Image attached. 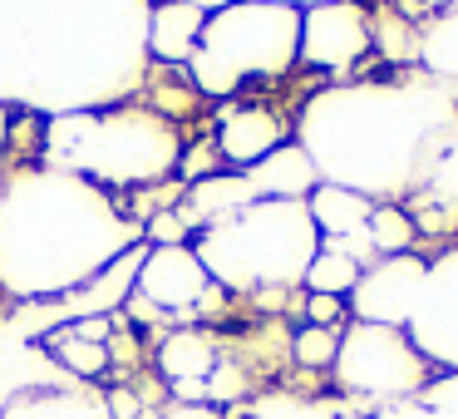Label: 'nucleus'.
<instances>
[{
	"mask_svg": "<svg viewBox=\"0 0 458 419\" xmlns=\"http://www.w3.org/2000/svg\"><path fill=\"white\" fill-rule=\"evenodd\" d=\"M296 139V114L276 109L261 99H227L212 109V143H217L222 163L232 173L257 168L267 153H276L281 143Z\"/></svg>",
	"mask_w": 458,
	"mask_h": 419,
	"instance_id": "nucleus-9",
	"label": "nucleus"
},
{
	"mask_svg": "<svg viewBox=\"0 0 458 419\" xmlns=\"http://www.w3.org/2000/svg\"><path fill=\"white\" fill-rule=\"evenodd\" d=\"M188 5H198L202 15H217V11H227L232 0H188Z\"/></svg>",
	"mask_w": 458,
	"mask_h": 419,
	"instance_id": "nucleus-26",
	"label": "nucleus"
},
{
	"mask_svg": "<svg viewBox=\"0 0 458 419\" xmlns=\"http://www.w3.org/2000/svg\"><path fill=\"white\" fill-rule=\"evenodd\" d=\"M428 257L419 252H404V257H379L360 271L355 291L345 296L350 321H369V326H404L409 311H414V296L424 286Z\"/></svg>",
	"mask_w": 458,
	"mask_h": 419,
	"instance_id": "nucleus-10",
	"label": "nucleus"
},
{
	"mask_svg": "<svg viewBox=\"0 0 458 419\" xmlns=\"http://www.w3.org/2000/svg\"><path fill=\"white\" fill-rule=\"evenodd\" d=\"M271 5H291V11H310V5H326V0H271Z\"/></svg>",
	"mask_w": 458,
	"mask_h": 419,
	"instance_id": "nucleus-28",
	"label": "nucleus"
},
{
	"mask_svg": "<svg viewBox=\"0 0 458 419\" xmlns=\"http://www.w3.org/2000/svg\"><path fill=\"white\" fill-rule=\"evenodd\" d=\"M404 330L434 370H458V242L428 257Z\"/></svg>",
	"mask_w": 458,
	"mask_h": 419,
	"instance_id": "nucleus-8",
	"label": "nucleus"
},
{
	"mask_svg": "<svg viewBox=\"0 0 458 419\" xmlns=\"http://www.w3.org/2000/svg\"><path fill=\"white\" fill-rule=\"evenodd\" d=\"M212 173H227V163H222L212 133H202L198 143H182V158H178V183H182V188H188V183L212 178Z\"/></svg>",
	"mask_w": 458,
	"mask_h": 419,
	"instance_id": "nucleus-22",
	"label": "nucleus"
},
{
	"mask_svg": "<svg viewBox=\"0 0 458 419\" xmlns=\"http://www.w3.org/2000/svg\"><path fill=\"white\" fill-rule=\"evenodd\" d=\"M109 336H114V316H74V321H60V326L40 340V350L60 370H70L74 380L94 385V380H104L114 370Z\"/></svg>",
	"mask_w": 458,
	"mask_h": 419,
	"instance_id": "nucleus-12",
	"label": "nucleus"
},
{
	"mask_svg": "<svg viewBox=\"0 0 458 419\" xmlns=\"http://www.w3.org/2000/svg\"><path fill=\"white\" fill-rule=\"evenodd\" d=\"M301 55V11L271 0H232L208 15L188 60V80L208 104L242 99L251 84H281Z\"/></svg>",
	"mask_w": 458,
	"mask_h": 419,
	"instance_id": "nucleus-5",
	"label": "nucleus"
},
{
	"mask_svg": "<svg viewBox=\"0 0 458 419\" xmlns=\"http://www.w3.org/2000/svg\"><path fill=\"white\" fill-rule=\"evenodd\" d=\"M192 252L208 277L242 301L257 291H296L320 252V232L306 202H251L198 232Z\"/></svg>",
	"mask_w": 458,
	"mask_h": 419,
	"instance_id": "nucleus-4",
	"label": "nucleus"
},
{
	"mask_svg": "<svg viewBox=\"0 0 458 419\" xmlns=\"http://www.w3.org/2000/svg\"><path fill=\"white\" fill-rule=\"evenodd\" d=\"M438 370L419 355L404 326H369V321H350L340 330V350L330 380L340 395L369 399V405H399L414 399L434 385Z\"/></svg>",
	"mask_w": 458,
	"mask_h": 419,
	"instance_id": "nucleus-6",
	"label": "nucleus"
},
{
	"mask_svg": "<svg viewBox=\"0 0 458 419\" xmlns=\"http://www.w3.org/2000/svg\"><path fill=\"white\" fill-rule=\"evenodd\" d=\"M139 242L143 247H182V242H192V232L182 227V218L173 208H163V212H153V218L139 227Z\"/></svg>",
	"mask_w": 458,
	"mask_h": 419,
	"instance_id": "nucleus-23",
	"label": "nucleus"
},
{
	"mask_svg": "<svg viewBox=\"0 0 458 419\" xmlns=\"http://www.w3.org/2000/svg\"><path fill=\"white\" fill-rule=\"evenodd\" d=\"M139 247L119 198L50 163L0 183V291L15 301L74 296L109 261Z\"/></svg>",
	"mask_w": 458,
	"mask_h": 419,
	"instance_id": "nucleus-2",
	"label": "nucleus"
},
{
	"mask_svg": "<svg viewBox=\"0 0 458 419\" xmlns=\"http://www.w3.org/2000/svg\"><path fill=\"white\" fill-rule=\"evenodd\" d=\"M158 419H227L217 405H202V399H168Z\"/></svg>",
	"mask_w": 458,
	"mask_h": 419,
	"instance_id": "nucleus-25",
	"label": "nucleus"
},
{
	"mask_svg": "<svg viewBox=\"0 0 458 419\" xmlns=\"http://www.w3.org/2000/svg\"><path fill=\"white\" fill-rule=\"evenodd\" d=\"M247 183L257 192V202H306L320 188V173L310 163V153L291 139L276 153H267L257 168H247Z\"/></svg>",
	"mask_w": 458,
	"mask_h": 419,
	"instance_id": "nucleus-15",
	"label": "nucleus"
},
{
	"mask_svg": "<svg viewBox=\"0 0 458 419\" xmlns=\"http://www.w3.org/2000/svg\"><path fill=\"white\" fill-rule=\"evenodd\" d=\"M335 350H340V330H326V326H306L301 321L296 330H291V365L296 370H310V375H330V365H335Z\"/></svg>",
	"mask_w": 458,
	"mask_h": 419,
	"instance_id": "nucleus-21",
	"label": "nucleus"
},
{
	"mask_svg": "<svg viewBox=\"0 0 458 419\" xmlns=\"http://www.w3.org/2000/svg\"><path fill=\"white\" fill-rule=\"evenodd\" d=\"M365 237H369V247H375V257H404V252H419V257H424V242H419L414 222H409V212L399 208V202H375Z\"/></svg>",
	"mask_w": 458,
	"mask_h": 419,
	"instance_id": "nucleus-19",
	"label": "nucleus"
},
{
	"mask_svg": "<svg viewBox=\"0 0 458 419\" xmlns=\"http://www.w3.org/2000/svg\"><path fill=\"white\" fill-rule=\"evenodd\" d=\"M202 25H208V15L198 5H188V0H153L143 45H148V55L163 70H188L192 50L202 40Z\"/></svg>",
	"mask_w": 458,
	"mask_h": 419,
	"instance_id": "nucleus-13",
	"label": "nucleus"
},
{
	"mask_svg": "<svg viewBox=\"0 0 458 419\" xmlns=\"http://www.w3.org/2000/svg\"><path fill=\"white\" fill-rule=\"evenodd\" d=\"M182 129L153 114L148 104H109V109H70L45 119L40 163L94 183L104 192L158 188L178 178Z\"/></svg>",
	"mask_w": 458,
	"mask_h": 419,
	"instance_id": "nucleus-3",
	"label": "nucleus"
},
{
	"mask_svg": "<svg viewBox=\"0 0 458 419\" xmlns=\"http://www.w3.org/2000/svg\"><path fill=\"white\" fill-rule=\"evenodd\" d=\"M375 55V25L365 0H326L301 11V55L316 84H345Z\"/></svg>",
	"mask_w": 458,
	"mask_h": 419,
	"instance_id": "nucleus-7",
	"label": "nucleus"
},
{
	"mask_svg": "<svg viewBox=\"0 0 458 419\" xmlns=\"http://www.w3.org/2000/svg\"><path fill=\"white\" fill-rule=\"evenodd\" d=\"M227 355L208 326H173L153 340V375L168 389V399H202V385Z\"/></svg>",
	"mask_w": 458,
	"mask_h": 419,
	"instance_id": "nucleus-11",
	"label": "nucleus"
},
{
	"mask_svg": "<svg viewBox=\"0 0 458 419\" xmlns=\"http://www.w3.org/2000/svg\"><path fill=\"white\" fill-rule=\"evenodd\" d=\"M360 271H365V267H360L350 252L320 247L316 257H310V267H306V277H301V286H306L310 296H340V301H345L350 291H355Z\"/></svg>",
	"mask_w": 458,
	"mask_h": 419,
	"instance_id": "nucleus-20",
	"label": "nucleus"
},
{
	"mask_svg": "<svg viewBox=\"0 0 458 419\" xmlns=\"http://www.w3.org/2000/svg\"><path fill=\"white\" fill-rule=\"evenodd\" d=\"M458 124V90L424 70L399 80H345L301 99L296 143L320 183L369 202H404L434 143Z\"/></svg>",
	"mask_w": 458,
	"mask_h": 419,
	"instance_id": "nucleus-1",
	"label": "nucleus"
},
{
	"mask_svg": "<svg viewBox=\"0 0 458 419\" xmlns=\"http://www.w3.org/2000/svg\"><path fill=\"white\" fill-rule=\"evenodd\" d=\"M251 202H257V192H251L247 173H232V168H227V173H212V178H202V183H188L173 212H178L182 227L198 237V232L212 227V222L232 218V212L251 208Z\"/></svg>",
	"mask_w": 458,
	"mask_h": 419,
	"instance_id": "nucleus-14",
	"label": "nucleus"
},
{
	"mask_svg": "<svg viewBox=\"0 0 458 419\" xmlns=\"http://www.w3.org/2000/svg\"><path fill=\"white\" fill-rule=\"evenodd\" d=\"M306 326H326V330H345L350 326V306L340 296H310L306 291Z\"/></svg>",
	"mask_w": 458,
	"mask_h": 419,
	"instance_id": "nucleus-24",
	"label": "nucleus"
},
{
	"mask_svg": "<svg viewBox=\"0 0 458 419\" xmlns=\"http://www.w3.org/2000/svg\"><path fill=\"white\" fill-rule=\"evenodd\" d=\"M306 208H310V222H316L320 242H355V237H365L375 202L350 188H335V183H320L306 198Z\"/></svg>",
	"mask_w": 458,
	"mask_h": 419,
	"instance_id": "nucleus-17",
	"label": "nucleus"
},
{
	"mask_svg": "<svg viewBox=\"0 0 458 419\" xmlns=\"http://www.w3.org/2000/svg\"><path fill=\"white\" fill-rule=\"evenodd\" d=\"M419 70L458 90V11H444L419 30Z\"/></svg>",
	"mask_w": 458,
	"mask_h": 419,
	"instance_id": "nucleus-18",
	"label": "nucleus"
},
{
	"mask_svg": "<svg viewBox=\"0 0 458 419\" xmlns=\"http://www.w3.org/2000/svg\"><path fill=\"white\" fill-rule=\"evenodd\" d=\"M0 419H109L104 389L89 385H55V389H21L0 405Z\"/></svg>",
	"mask_w": 458,
	"mask_h": 419,
	"instance_id": "nucleus-16",
	"label": "nucleus"
},
{
	"mask_svg": "<svg viewBox=\"0 0 458 419\" xmlns=\"http://www.w3.org/2000/svg\"><path fill=\"white\" fill-rule=\"evenodd\" d=\"M5 129H11V109L0 104V163H5Z\"/></svg>",
	"mask_w": 458,
	"mask_h": 419,
	"instance_id": "nucleus-27",
	"label": "nucleus"
}]
</instances>
